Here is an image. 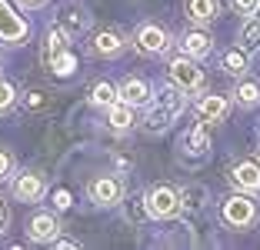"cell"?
I'll return each instance as SVG.
<instances>
[{"label":"cell","mask_w":260,"mask_h":250,"mask_svg":"<svg viewBox=\"0 0 260 250\" xmlns=\"http://www.w3.org/2000/svg\"><path fill=\"white\" fill-rule=\"evenodd\" d=\"M170 80H174L180 90H200L204 74H200L197 60L184 53V57H174V60H170Z\"/></svg>","instance_id":"obj_3"},{"label":"cell","mask_w":260,"mask_h":250,"mask_svg":"<svg viewBox=\"0 0 260 250\" xmlns=\"http://www.w3.org/2000/svg\"><path fill=\"white\" fill-rule=\"evenodd\" d=\"M230 180L237 183L240 190H247V194H260V164L240 160V164L230 170Z\"/></svg>","instance_id":"obj_9"},{"label":"cell","mask_w":260,"mask_h":250,"mask_svg":"<svg viewBox=\"0 0 260 250\" xmlns=\"http://www.w3.org/2000/svg\"><path fill=\"white\" fill-rule=\"evenodd\" d=\"M227 110H230L227 97H217V93H207V97L197 100V120L200 123H217V120H223V117H227Z\"/></svg>","instance_id":"obj_8"},{"label":"cell","mask_w":260,"mask_h":250,"mask_svg":"<svg viewBox=\"0 0 260 250\" xmlns=\"http://www.w3.org/2000/svg\"><path fill=\"white\" fill-rule=\"evenodd\" d=\"M57 207H60V210H63V207H70V194H63V190H60V194H57Z\"/></svg>","instance_id":"obj_31"},{"label":"cell","mask_w":260,"mask_h":250,"mask_svg":"<svg viewBox=\"0 0 260 250\" xmlns=\"http://www.w3.org/2000/svg\"><path fill=\"white\" fill-rule=\"evenodd\" d=\"M87 194H90V200L97 207H114L123 197V183L117 177H97V180H90Z\"/></svg>","instance_id":"obj_5"},{"label":"cell","mask_w":260,"mask_h":250,"mask_svg":"<svg viewBox=\"0 0 260 250\" xmlns=\"http://www.w3.org/2000/svg\"><path fill=\"white\" fill-rule=\"evenodd\" d=\"M23 7H40V4H47V0H20Z\"/></svg>","instance_id":"obj_32"},{"label":"cell","mask_w":260,"mask_h":250,"mask_svg":"<svg viewBox=\"0 0 260 250\" xmlns=\"http://www.w3.org/2000/svg\"><path fill=\"white\" fill-rule=\"evenodd\" d=\"M220 67L227 70V74H234V77H240L247 70V50L244 47H234V50H227L220 57Z\"/></svg>","instance_id":"obj_19"},{"label":"cell","mask_w":260,"mask_h":250,"mask_svg":"<svg viewBox=\"0 0 260 250\" xmlns=\"http://www.w3.org/2000/svg\"><path fill=\"white\" fill-rule=\"evenodd\" d=\"M180 194H177L174 187H153L150 194H147V213L157 220H170L180 213Z\"/></svg>","instance_id":"obj_2"},{"label":"cell","mask_w":260,"mask_h":250,"mask_svg":"<svg viewBox=\"0 0 260 250\" xmlns=\"http://www.w3.org/2000/svg\"><path fill=\"white\" fill-rule=\"evenodd\" d=\"M93 53L97 57H117V53L123 50V37L117 30H100L97 37H93Z\"/></svg>","instance_id":"obj_13"},{"label":"cell","mask_w":260,"mask_h":250,"mask_svg":"<svg viewBox=\"0 0 260 250\" xmlns=\"http://www.w3.org/2000/svg\"><path fill=\"white\" fill-rule=\"evenodd\" d=\"M87 23H90V20H87V14H84L80 7L63 10V17H60V27H63L67 34H84V30H87Z\"/></svg>","instance_id":"obj_20"},{"label":"cell","mask_w":260,"mask_h":250,"mask_svg":"<svg viewBox=\"0 0 260 250\" xmlns=\"http://www.w3.org/2000/svg\"><path fill=\"white\" fill-rule=\"evenodd\" d=\"M210 34H204V30H187L184 37H180V47H184V53L187 57H193V60H204L207 53H210Z\"/></svg>","instance_id":"obj_12"},{"label":"cell","mask_w":260,"mask_h":250,"mask_svg":"<svg viewBox=\"0 0 260 250\" xmlns=\"http://www.w3.org/2000/svg\"><path fill=\"white\" fill-rule=\"evenodd\" d=\"M170 123H174V114H170L167 107H160V104H153L150 110H147V117H144V127L150 130V134H164Z\"/></svg>","instance_id":"obj_15"},{"label":"cell","mask_w":260,"mask_h":250,"mask_svg":"<svg viewBox=\"0 0 260 250\" xmlns=\"http://www.w3.org/2000/svg\"><path fill=\"white\" fill-rule=\"evenodd\" d=\"M67 40H70V34L63 30V27H50V34H47V47H44L47 64L54 60L57 53H63V50H67Z\"/></svg>","instance_id":"obj_17"},{"label":"cell","mask_w":260,"mask_h":250,"mask_svg":"<svg viewBox=\"0 0 260 250\" xmlns=\"http://www.w3.org/2000/svg\"><path fill=\"white\" fill-rule=\"evenodd\" d=\"M117 100H120V97H117V87H114V83H107V80L97 83L93 93H90V104L93 107H110V104H117Z\"/></svg>","instance_id":"obj_21"},{"label":"cell","mask_w":260,"mask_h":250,"mask_svg":"<svg viewBox=\"0 0 260 250\" xmlns=\"http://www.w3.org/2000/svg\"><path fill=\"white\" fill-rule=\"evenodd\" d=\"M57 230H60V224H57L54 213H34L30 224H27V234H30L34 243H50L57 237Z\"/></svg>","instance_id":"obj_7"},{"label":"cell","mask_w":260,"mask_h":250,"mask_svg":"<svg viewBox=\"0 0 260 250\" xmlns=\"http://www.w3.org/2000/svg\"><path fill=\"white\" fill-rule=\"evenodd\" d=\"M134 44H137L140 53H147V57H153V53H164L170 47V37L164 27H157V23H144L137 30V37H134Z\"/></svg>","instance_id":"obj_4"},{"label":"cell","mask_w":260,"mask_h":250,"mask_svg":"<svg viewBox=\"0 0 260 250\" xmlns=\"http://www.w3.org/2000/svg\"><path fill=\"white\" fill-rule=\"evenodd\" d=\"M234 97H237L240 107H257L260 104V80H240Z\"/></svg>","instance_id":"obj_18"},{"label":"cell","mask_w":260,"mask_h":250,"mask_svg":"<svg viewBox=\"0 0 260 250\" xmlns=\"http://www.w3.org/2000/svg\"><path fill=\"white\" fill-rule=\"evenodd\" d=\"M0 37L4 40H23L27 37V23L14 14L7 0H0Z\"/></svg>","instance_id":"obj_10"},{"label":"cell","mask_w":260,"mask_h":250,"mask_svg":"<svg viewBox=\"0 0 260 250\" xmlns=\"http://www.w3.org/2000/svg\"><path fill=\"white\" fill-rule=\"evenodd\" d=\"M117 97H120L123 104H130V107H144L147 100H150V87H147V80L130 77V80H123L120 87H117Z\"/></svg>","instance_id":"obj_11"},{"label":"cell","mask_w":260,"mask_h":250,"mask_svg":"<svg viewBox=\"0 0 260 250\" xmlns=\"http://www.w3.org/2000/svg\"><path fill=\"white\" fill-rule=\"evenodd\" d=\"M204 200H207L204 187H187L184 194H180V204H184V207H204Z\"/></svg>","instance_id":"obj_23"},{"label":"cell","mask_w":260,"mask_h":250,"mask_svg":"<svg viewBox=\"0 0 260 250\" xmlns=\"http://www.w3.org/2000/svg\"><path fill=\"white\" fill-rule=\"evenodd\" d=\"M7 224H10V210H7V204L0 200V234L7 230Z\"/></svg>","instance_id":"obj_30"},{"label":"cell","mask_w":260,"mask_h":250,"mask_svg":"<svg viewBox=\"0 0 260 250\" xmlns=\"http://www.w3.org/2000/svg\"><path fill=\"white\" fill-rule=\"evenodd\" d=\"M127 217L137 224V220H144L147 217V200H130L127 204Z\"/></svg>","instance_id":"obj_25"},{"label":"cell","mask_w":260,"mask_h":250,"mask_svg":"<svg viewBox=\"0 0 260 250\" xmlns=\"http://www.w3.org/2000/svg\"><path fill=\"white\" fill-rule=\"evenodd\" d=\"M14 197L23 204H34V200L44 197V177L34 174V170H23L20 177H14Z\"/></svg>","instance_id":"obj_6"},{"label":"cell","mask_w":260,"mask_h":250,"mask_svg":"<svg viewBox=\"0 0 260 250\" xmlns=\"http://www.w3.org/2000/svg\"><path fill=\"white\" fill-rule=\"evenodd\" d=\"M10 104H14V87L7 80H0V110H7Z\"/></svg>","instance_id":"obj_26"},{"label":"cell","mask_w":260,"mask_h":250,"mask_svg":"<svg viewBox=\"0 0 260 250\" xmlns=\"http://www.w3.org/2000/svg\"><path fill=\"white\" fill-rule=\"evenodd\" d=\"M223 213V224L234 230H247L257 220V204H253V197H244V194H237V197H227L220 207Z\"/></svg>","instance_id":"obj_1"},{"label":"cell","mask_w":260,"mask_h":250,"mask_svg":"<svg viewBox=\"0 0 260 250\" xmlns=\"http://www.w3.org/2000/svg\"><path fill=\"white\" fill-rule=\"evenodd\" d=\"M257 7H260V0H234V10H240V14H253Z\"/></svg>","instance_id":"obj_28"},{"label":"cell","mask_w":260,"mask_h":250,"mask_svg":"<svg viewBox=\"0 0 260 250\" xmlns=\"http://www.w3.org/2000/svg\"><path fill=\"white\" fill-rule=\"evenodd\" d=\"M107 123H110L114 130H120V134H123V130H130V127H134V107L123 104V100L110 104V107H107Z\"/></svg>","instance_id":"obj_14"},{"label":"cell","mask_w":260,"mask_h":250,"mask_svg":"<svg viewBox=\"0 0 260 250\" xmlns=\"http://www.w3.org/2000/svg\"><path fill=\"white\" fill-rule=\"evenodd\" d=\"M184 147H187V150H193V153H200V157H204V153L210 150V140H207V134H204L200 127H193L190 134L184 137Z\"/></svg>","instance_id":"obj_22"},{"label":"cell","mask_w":260,"mask_h":250,"mask_svg":"<svg viewBox=\"0 0 260 250\" xmlns=\"http://www.w3.org/2000/svg\"><path fill=\"white\" fill-rule=\"evenodd\" d=\"M23 107H27V110H40V107H44V93H27V97H23Z\"/></svg>","instance_id":"obj_29"},{"label":"cell","mask_w":260,"mask_h":250,"mask_svg":"<svg viewBox=\"0 0 260 250\" xmlns=\"http://www.w3.org/2000/svg\"><path fill=\"white\" fill-rule=\"evenodd\" d=\"M50 67H54L60 77H67V74H74L77 64H74V57H70V50H63V53H57L54 60H50Z\"/></svg>","instance_id":"obj_24"},{"label":"cell","mask_w":260,"mask_h":250,"mask_svg":"<svg viewBox=\"0 0 260 250\" xmlns=\"http://www.w3.org/2000/svg\"><path fill=\"white\" fill-rule=\"evenodd\" d=\"M187 17L193 23H210L217 17V0H187Z\"/></svg>","instance_id":"obj_16"},{"label":"cell","mask_w":260,"mask_h":250,"mask_svg":"<svg viewBox=\"0 0 260 250\" xmlns=\"http://www.w3.org/2000/svg\"><path fill=\"white\" fill-rule=\"evenodd\" d=\"M10 170H14V157H10L7 150H0V180L10 177Z\"/></svg>","instance_id":"obj_27"}]
</instances>
